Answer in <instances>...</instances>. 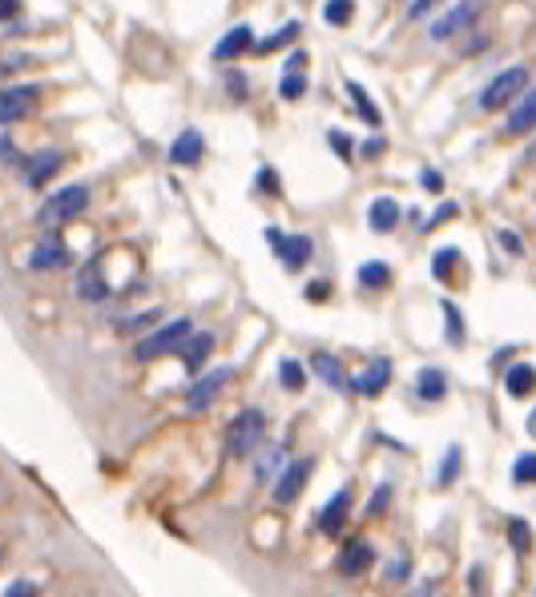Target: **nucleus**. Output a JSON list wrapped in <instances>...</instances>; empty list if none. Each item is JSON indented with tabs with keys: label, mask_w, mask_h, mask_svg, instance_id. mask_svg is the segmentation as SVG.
Instances as JSON below:
<instances>
[{
	"label": "nucleus",
	"mask_w": 536,
	"mask_h": 597,
	"mask_svg": "<svg viewBox=\"0 0 536 597\" xmlns=\"http://www.w3.org/2000/svg\"><path fill=\"white\" fill-rule=\"evenodd\" d=\"M190 335H193V323H190V319H169V323H162L158 331H150L146 339H138L133 355H138V360H158V355L182 352L185 343H190Z\"/></svg>",
	"instance_id": "f257e3e1"
},
{
	"label": "nucleus",
	"mask_w": 536,
	"mask_h": 597,
	"mask_svg": "<svg viewBox=\"0 0 536 597\" xmlns=\"http://www.w3.org/2000/svg\"><path fill=\"white\" fill-rule=\"evenodd\" d=\"M263 440H266V412L263 408H247V412H238L234 420H230L226 452L230 457H250Z\"/></svg>",
	"instance_id": "f03ea898"
},
{
	"label": "nucleus",
	"mask_w": 536,
	"mask_h": 597,
	"mask_svg": "<svg viewBox=\"0 0 536 597\" xmlns=\"http://www.w3.org/2000/svg\"><path fill=\"white\" fill-rule=\"evenodd\" d=\"M524 93H528V69H524V65H520V69H504V73H496V77L484 85L480 109H488V114L508 109V106H516Z\"/></svg>",
	"instance_id": "7ed1b4c3"
},
{
	"label": "nucleus",
	"mask_w": 536,
	"mask_h": 597,
	"mask_svg": "<svg viewBox=\"0 0 536 597\" xmlns=\"http://www.w3.org/2000/svg\"><path fill=\"white\" fill-rule=\"evenodd\" d=\"M85 206H89V186H81V182L61 186V190H57L53 198H49V203L36 211V222H41L44 230H53V227H61V222L77 219Z\"/></svg>",
	"instance_id": "20e7f679"
},
{
	"label": "nucleus",
	"mask_w": 536,
	"mask_h": 597,
	"mask_svg": "<svg viewBox=\"0 0 536 597\" xmlns=\"http://www.w3.org/2000/svg\"><path fill=\"white\" fill-rule=\"evenodd\" d=\"M484 12V0H460V4H452V9H444L440 17L431 20V41H456L464 28H472L476 20H480Z\"/></svg>",
	"instance_id": "39448f33"
},
{
	"label": "nucleus",
	"mask_w": 536,
	"mask_h": 597,
	"mask_svg": "<svg viewBox=\"0 0 536 597\" xmlns=\"http://www.w3.org/2000/svg\"><path fill=\"white\" fill-rule=\"evenodd\" d=\"M234 379V368H210L206 376H198L193 379V387H190V395H185V408L190 412H206V408L218 400V392Z\"/></svg>",
	"instance_id": "423d86ee"
},
{
	"label": "nucleus",
	"mask_w": 536,
	"mask_h": 597,
	"mask_svg": "<svg viewBox=\"0 0 536 597\" xmlns=\"http://www.w3.org/2000/svg\"><path fill=\"white\" fill-rule=\"evenodd\" d=\"M311 473H315V460H311V457L290 460V465L279 473V481H274V501H279V505H290L303 489H307Z\"/></svg>",
	"instance_id": "0eeeda50"
},
{
	"label": "nucleus",
	"mask_w": 536,
	"mask_h": 597,
	"mask_svg": "<svg viewBox=\"0 0 536 597\" xmlns=\"http://www.w3.org/2000/svg\"><path fill=\"white\" fill-rule=\"evenodd\" d=\"M69 263H73V251L57 235H44L41 243L33 246V255H28V267H33V271H61V267H69Z\"/></svg>",
	"instance_id": "6e6552de"
},
{
	"label": "nucleus",
	"mask_w": 536,
	"mask_h": 597,
	"mask_svg": "<svg viewBox=\"0 0 536 597\" xmlns=\"http://www.w3.org/2000/svg\"><path fill=\"white\" fill-rule=\"evenodd\" d=\"M36 101H41V93H36L33 85H9L4 97H0V122L12 125V122H20V117H28L36 109Z\"/></svg>",
	"instance_id": "1a4fd4ad"
},
{
	"label": "nucleus",
	"mask_w": 536,
	"mask_h": 597,
	"mask_svg": "<svg viewBox=\"0 0 536 597\" xmlns=\"http://www.w3.org/2000/svg\"><path fill=\"white\" fill-rule=\"evenodd\" d=\"M266 238H271V246L279 251V259L290 267V271H299V267H307L311 263V238L307 235H290V238H282L279 230H266Z\"/></svg>",
	"instance_id": "9d476101"
},
{
	"label": "nucleus",
	"mask_w": 536,
	"mask_h": 597,
	"mask_svg": "<svg viewBox=\"0 0 536 597\" xmlns=\"http://www.w3.org/2000/svg\"><path fill=\"white\" fill-rule=\"evenodd\" d=\"M371 565H375V545L371 541H347L343 553L335 557V569L343 573V577H359V573H367Z\"/></svg>",
	"instance_id": "9b49d317"
},
{
	"label": "nucleus",
	"mask_w": 536,
	"mask_h": 597,
	"mask_svg": "<svg viewBox=\"0 0 536 597\" xmlns=\"http://www.w3.org/2000/svg\"><path fill=\"white\" fill-rule=\"evenodd\" d=\"M347 513H351V489H339L331 497V501L323 505V513H319V529H323L327 537H335V533H343V525H347Z\"/></svg>",
	"instance_id": "f8f14e48"
},
{
	"label": "nucleus",
	"mask_w": 536,
	"mask_h": 597,
	"mask_svg": "<svg viewBox=\"0 0 536 597\" xmlns=\"http://www.w3.org/2000/svg\"><path fill=\"white\" fill-rule=\"evenodd\" d=\"M61 162H65L61 149H41V154H33V162L25 166V182L28 186H44L57 170H61Z\"/></svg>",
	"instance_id": "ddd939ff"
},
{
	"label": "nucleus",
	"mask_w": 536,
	"mask_h": 597,
	"mask_svg": "<svg viewBox=\"0 0 536 597\" xmlns=\"http://www.w3.org/2000/svg\"><path fill=\"white\" fill-rule=\"evenodd\" d=\"M387 379H391V360H375V363H367V371H359L351 379V387L359 395H379L387 387Z\"/></svg>",
	"instance_id": "4468645a"
},
{
	"label": "nucleus",
	"mask_w": 536,
	"mask_h": 597,
	"mask_svg": "<svg viewBox=\"0 0 536 597\" xmlns=\"http://www.w3.org/2000/svg\"><path fill=\"white\" fill-rule=\"evenodd\" d=\"M77 295L85 298V303H101V298L109 295V283H106V275H101V263H97V259L77 275Z\"/></svg>",
	"instance_id": "2eb2a0df"
},
{
	"label": "nucleus",
	"mask_w": 536,
	"mask_h": 597,
	"mask_svg": "<svg viewBox=\"0 0 536 597\" xmlns=\"http://www.w3.org/2000/svg\"><path fill=\"white\" fill-rule=\"evenodd\" d=\"M202 149H206V146H202V133H198V130H185L182 138L169 146V162H174V166H198Z\"/></svg>",
	"instance_id": "dca6fc26"
},
{
	"label": "nucleus",
	"mask_w": 536,
	"mask_h": 597,
	"mask_svg": "<svg viewBox=\"0 0 536 597\" xmlns=\"http://www.w3.org/2000/svg\"><path fill=\"white\" fill-rule=\"evenodd\" d=\"M415 392H420V400L436 404V400H444V395H448V376H444L440 368H423L420 376H415Z\"/></svg>",
	"instance_id": "f3484780"
},
{
	"label": "nucleus",
	"mask_w": 536,
	"mask_h": 597,
	"mask_svg": "<svg viewBox=\"0 0 536 597\" xmlns=\"http://www.w3.org/2000/svg\"><path fill=\"white\" fill-rule=\"evenodd\" d=\"M242 49H255V33H250L247 25H238V28H230L226 36H222L218 44H214V57L218 61H226V57H238Z\"/></svg>",
	"instance_id": "a211bd4d"
},
{
	"label": "nucleus",
	"mask_w": 536,
	"mask_h": 597,
	"mask_svg": "<svg viewBox=\"0 0 536 597\" xmlns=\"http://www.w3.org/2000/svg\"><path fill=\"white\" fill-rule=\"evenodd\" d=\"M504 392L508 395H532L536 392V368L532 363H512L508 368V376H504Z\"/></svg>",
	"instance_id": "6ab92c4d"
},
{
	"label": "nucleus",
	"mask_w": 536,
	"mask_h": 597,
	"mask_svg": "<svg viewBox=\"0 0 536 597\" xmlns=\"http://www.w3.org/2000/svg\"><path fill=\"white\" fill-rule=\"evenodd\" d=\"M367 222H371V230H379V235L396 230L399 227V203L396 198H379V203H371Z\"/></svg>",
	"instance_id": "aec40b11"
},
{
	"label": "nucleus",
	"mask_w": 536,
	"mask_h": 597,
	"mask_svg": "<svg viewBox=\"0 0 536 597\" xmlns=\"http://www.w3.org/2000/svg\"><path fill=\"white\" fill-rule=\"evenodd\" d=\"M536 130V89H528L516 101V109L508 114V133H528Z\"/></svg>",
	"instance_id": "412c9836"
},
{
	"label": "nucleus",
	"mask_w": 536,
	"mask_h": 597,
	"mask_svg": "<svg viewBox=\"0 0 536 597\" xmlns=\"http://www.w3.org/2000/svg\"><path fill=\"white\" fill-rule=\"evenodd\" d=\"M210 352H214V335L210 331H198V335H190V343L182 347V355H185V368L198 376V368H202L206 360H210Z\"/></svg>",
	"instance_id": "4be33fe9"
},
{
	"label": "nucleus",
	"mask_w": 536,
	"mask_h": 597,
	"mask_svg": "<svg viewBox=\"0 0 536 597\" xmlns=\"http://www.w3.org/2000/svg\"><path fill=\"white\" fill-rule=\"evenodd\" d=\"M311 368H315V376L323 379V384H331V387H347V371H343V363L335 360V355H327V352L311 355Z\"/></svg>",
	"instance_id": "5701e85b"
},
{
	"label": "nucleus",
	"mask_w": 536,
	"mask_h": 597,
	"mask_svg": "<svg viewBox=\"0 0 536 597\" xmlns=\"http://www.w3.org/2000/svg\"><path fill=\"white\" fill-rule=\"evenodd\" d=\"M279 93L287 97V101H299V97L307 93V77H303V53L290 57V69H287V77H282Z\"/></svg>",
	"instance_id": "b1692460"
},
{
	"label": "nucleus",
	"mask_w": 536,
	"mask_h": 597,
	"mask_svg": "<svg viewBox=\"0 0 536 597\" xmlns=\"http://www.w3.org/2000/svg\"><path fill=\"white\" fill-rule=\"evenodd\" d=\"M282 444H271L263 452V457H258V465H255V476L258 481H279V473H282Z\"/></svg>",
	"instance_id": "393cba45"
},
{
	"label": "nucleus",
	"mask_w": 536,
	"mask_h": 597,
	"mask_svg": "<svg viewBox=\"0 0 536 597\" xmlns=\"http://www.w3.org/2000/svg\"><path fill=\"white\" fill-rule=\"evenodd\" d=\"M359 283H363V287H371V291L387 287V283H391V267L379 263V259H371V263L359 267Z\"/></svg>",
	"instance_id": "a878e982"
},
{
	"label": "nucleus",
	"mask_w": 536,
	"mask_h": 597,
	"mask_svg": "<svg viewBox=\"0 0 536 597\" xmlns=\"http://www.w3.org/2000/svg\"><path fill=\"white\" fill-rule=\"evenodd\" d=\"M460 267V251L456 246H444V251H436V259H431V275L436 279H452V271Z\"/></svg>",
	"instance_id": "bb28decb"
},
{
	"label": "nucleus",
	"mask_w": 536,
	"mask_h": 597,
	"mask_svg": "<svg viewBox=\"0 0 536 597\" xmlns=\"http://www.w3.org/2000/svg\"><path fill=\"white\" fill-rule=\"evenodd\" d=\"M279 379H282V387L299 392V387L307 384V371H303V363H299V360H282V363H279Z\"/></svg>",
	"instance_id": "cd10ccee"
},
{
	"label": "nucleus",
	"mask_w": 536,
	"mask_h": 597,
	"mask_svg": "<svg viewBox=\"0 0 536 597\" xmlns=\"http://www.w3.org/2000/svg\"><path fill=\"white\" fill-rule=\"evenodd\" d=\"M295 36H299V20H295V25H282L274 36L258 41V44H255V53H274V49H282V44H287V41H295Z\"/></svg>",
	"instance_id": "c85d7f7f"
},
{
	"label": "nucleus",
	"mask_w": 536,
	"mask_h": 597,
	"mask_svg": "<svg viewBox=\"0 0 536 597\" xmlns=\"http://www.w3.org/2000/svg\"><path fill=\"white\" fill-rule=\"evenodd\" d=\"M512 481L516 484H536V452H520L512 465Z\"/></svg>",
	"instance_id": "c756f323"
},
{
	"label": "nucleus",
	"mask_w": 536,
	"mask_h": 597,
	"mask_svg": "<svg viewBox=\"0 0 536 597\" xmlns=\"http://www.w3.org/2000/svg\"><path fill=\"white\" fill-rule=\"evenodd\" d=\"M508 541L516 553H528V549H532V529H528V521H508Z\"/></svg>",
	"instance_id": "7c9ffc66"
},
{
	"label": "nucleus",
	"mask_w": 536,
	"mask_h": 597,
	"mask_svg": "<svg viewBox=\"0 0 536 597\" xmlns=\"http://www.w3.org/2000/svg\"><path fill=\"white\" fill-rule=\"evenodd\" d=\"M351 12H355L351 0H327V4H323V17L331 20V25H347V20H351Z\"/></svg>",
	"instance_id": "2f4dec72"
},
{
	"label": "nucleus",
	"mask_w": 536,
	"mask_h": 597,
	"mask_svg": "<svg viewBox=\"0 0 536 597\" xmlns=\"http://www.w3.org/2000/svg\"><path fill=\"white\" fill-rule=\"evenodd\" d=\"M444 315H448V343H464V319L452 303H444Z\"/></svg>",
	"instance_id": "473e14b6"
},
{
	"label": "nucleus",
	"mask_w": 536,
	"mask_h": 597,
	"mask_svg": "<svg viewBox=\"0 0 536 597\" xmlns=\"http://www.w3.org/2000/svg\"><path fill=\"white\" fill-rule=\"evenodd\" d=\"M460 473V448H448V457H444V468H440V484H452Z\"/></svg>",
	"instance_id": "72a5a7b5"
},
{
	"label": "nucleus",
	"mask_w": 536,
	"mask_h": 597,
	"mask_svg": "<svg viewBox=\"0 0 536 597\" xmlns=\"http://www.w3.org/2000/svg\"><path fill=\"white\" fill-rule=\"evenodd\" d=\"M444 0H412V12L407 17L412 20H423V17H436V9H440Z\"/></svg>",
	"instance_id": "f704fd0d"
},
{
	"label": "nucleus",
	"mask_w": 536,
	"mask_h": 597,
	"mask_svg": "<svg viewBox=\"0 0 536 597\" xmlns=\"http://www.w3.org/2000/svg\"><path fill=\"white\" fill-rule=\"evenodd\" d=\"M347 93H351V97H355V101H359L363 117H367V122H371V125H375V122H379V114H375V106H371V101H367V93H363V89H359V85H347Z\"/></svg>",
	"instance_id": "c9c22d12"
},
{
	"label": "nucleus",
	"mask_w": 536,
	"mask_h": 597,
	"mask_svg": "<svg viewBox=\"0 0 536 597\" xmlns=\"http://www.w3.org/2000/svg\"><path fill=\"white\" fill-rule=\"evenodd\" d=\"M387 501H391V484H379L375 497H371V505H367V513H371V517H379V513L387 509Z\"/></svg>",
	"instance_id": "e433bc0d"
},
{
	"label": "nucleus",
	"mask_w": 536,
	"mask_h": 597,
	"mask_svg": "<svg viewBox=\"0 0 536 597\" xmlns=\"http://www.w3.org/2000/svg\"><path fill=\"white\" fill-rule=\"evenodd\" d=\"M41 589H36V581H25V577H17L9 589H4V597H36Z\"/></svg>",
	"instance_id": "4c0bfd02"
},
{
	"label": "nucleus",
	"mask_w": 536,
	"mask_h": 597,
	"mask_svg": "<svg viewBox=\"0 0 536 597\" xmlns=\"http://www.w3.org/2000/svg\"><path fill=\"white\" fill-rule=\"evenodd\" d=\"M407 573H412V561H407V557L387 561V581H407Z\"/></svg>",
	"instance_id": "58836bf2"
},
{
	"label": "nucleus",
	"mask_w": 536,
	"mask_h": 597,
	"mask_svg": "<svg viewBox=\"0 0 536 597\" xmlns=\"http://www.w3.org/2000/svg\"><path fill=\"white\" fill-rule=\"evenodd\" d=\"M420 182L428 186V190H440V186H444V178L436 174V170H423V178H420Z\"/></svg>",
	"instance_id": "ea45409f"
},
{
	"label": "nucleus",
	"mask_w": 536,
	"mask_h": 597,
	"mask_svg": "<svg viewBox=\"0 0 536 597\" xmlns=\"http://www.w3.org/2000/svg\"><path fill=\"white\" fill-rule=\"evenodd\" d=\"M0 12H4V20H12L20 12V0H0Z\"/></svg>",
	"instance_id": "a19ab883"
},
{
	"label": "nucleus",
	"mask_w": 536,
	"mask_h": 597,
	"mask_svg": "<svg viewBox=\"0 0 536 597\" xmlns=\"http://www.w3.org/2000/svg\"><path fill=\"white\" fill-rule=\"evenodd\" d=\"M331 141H335V149H339V154L347 158V138H343V133H331Z\"/></svg>",
	"instance_id": "79ce46f5"
},
{
	"label": "nucleus",
	"mask_w": 536,
	"mask_h": 597,
	"mask_svg": "<svg viewBox=\"0 0 536 597\" xmlns=\"http://www.w3.org/2000/svg\"><path fill=\"white\" fill-rule=\"evenodd\" d=\"M504 246H508V251H512V255H516V251H520V243H516V235H508V230H504Z\"/></svg>",
	"instance_id": "37998d69"
},
{
	"label": "nucleus",
	"mask_w": 536,
	"mask_h": 597,
	"mask_svg": "<svg viewBox=\"0 0 536 597\" xmlns=\"http://www.w3.org/2000/svg\"><path fill=\"white\" fill-rule=\"evenodd\" d=\"M327 291H331V287H327V283H315V287H311V291H307V295H311V298H323V295H327Z\"/></svg>",
	"instance_id": "c03bdc74"
},
{
	"label": "nucleus",
	"mask_w": 536,
	"mask_h": 597,
	"mask_svg": "<svg viewBox=\"0 0 536 597\" xmlns=\"http://www.w3.org/2000/svg\"><path fill=\"white\" fill-rule=\"evenodd\" d=\"M528 436H536V412H528Z\"/></svg>",
	"instance_id": "a18cd8bd"
},
{
	"label": "nucleus",
	"mask_w": 536,
	"mask_h": 597,
	"mask_svg": "<svg viewBox=\"0 0 536 597\" xmlns=\"http://www.w3.org/2000/svg\"><path fill=\"white\" fill-rule=\"evenodd\" d=\"M415 597H431V585H420V589H415Z\"/></svg>",
	"instance_id": "49530a36"
},
{
	"label": "nucleus",
	"mask_w": 536,
	"mask_h": 597,
	"mask_svg": "<svg viewBox=\"0 0 536 597\" xmlns=\"http://www.w3.org/2000/svg\"><path fill=\"white\" fill-rule=\"evenodd\" d=\"M528 158H536V141H532V149H528Z\"/></svg>",
	"instance_id": "de8ad7c7"
}]
</instances>
